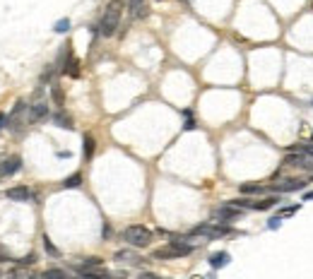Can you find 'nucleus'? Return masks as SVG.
<instances>
[{"mask_svg":"<svg viewBox=\"0 0 313 279\" xmlns=\"http://www.w3.org/2000/svg\"><path fill=\"white\" fill-rule=\"evenodd\" d=\"M80 183H82V176H80V173H73V176H68L63 181V188H80Z\"/></svg>","mask_w":313,"mask_h":279,"instance_id":"nucleus-21","label":"nucleus"},{"mask_svg":"<svg viewBox=\"0 0 313 279\" xmlns=\"http://www.w3.org/2000/svg\"><path fill=\"white\" fill-rule=\"evenodd\" d=\"M301 210V204L296 202V204H289V207H280V212H277V217L280 219H284V217H292V215H296Z\"/></svg>","mask_w":313,"mask_h":279,"instance_id":"nucleus-19","label":"nucleus"},{"mask_svg":"<svg viewBox=\"0 0 313 279\" xmlns=\"http://www.w3.org/2000/svg\"><path fill=\"white\" fill-rule=\"evenodd\" d=\"M0 279H5V274H3V272H0Z\"/></svg>","mask_w":313,"mask_h":279,"instance_id":"nucleus-34","label":"nucleus"},{"mask_svg":"<svg viewBox=\"0 0 313 279\" xmlns=\"http://www.w3.org/2000/svg\"><path fill=\"white\" fill-rule=\"evenodd\" d=\"M193 253V246L191 243H185V241H169L164 248H157L154 253H152V258L154 260H176V258H185V255H191Z\"/></svg>","mask_w":313,"mask_h":279,"instance_id":"nucleus-2","label":"nucleus"},{"mask_svg":"<svg viewBox=\"0 0 313 279\" xmlns=\"http://www.w3.org/2000/svg\"><path fill=\"white\" fill-rule=\"evenodd\" d=\"M8 123H10V116H5V113H3V111H0V130L5 128V125H8Z\"/></svg>","mask_w":313,"mask_h":279,"instance_id":"nucleus-28","label":"nucleus"},{"mask_svg":"<svg viewBox=\"0 0 313 279\" xmlns=\"http://www.w3.org/2000/svg\"><path fill=\"white\" fill-rule=\"evenodd\" d=\"M8 260H10V255H8V250H5V248L0 246V262H8Z\"/></svg>","mask_w":313,"mask_h":279,"instance_id":"nucleus-29","label":"nucleus"},{"mask_svg":"<svg viewBox=\"0 0 313 279\" xmlns=\"http://www.w3.org/2000/svg\"><path fill=\"white\" fill-rule=\"evenodd\" d=\"M5 279H34V274L27 267H22V265H20V267L10 269V272L5 274Z\"/></svg>","mask_w":313,"mask_h":279,"instance_id":"nucleus-17","label":"nucleus"},{"mask_svg":"<svg viewBox=\"0 0 313 279\" xmlns=\"http://www.w3.org/2000/svg\"><path fill=\"white\" fill-rule=\"evenodd\" d=\"M51 97H53L55 106H58V108H60V111H63V106H65V97H63V89H60V87H58V85H53V87H51Z\"/></svg>","mask_w":313,"mask_h":279,"instance_id":"nucleus-18","label":"nucleus"},{"mask_svg":"<svg viewBox=\"0 0 313 279\" xmlns=\"http://www.w3.org/2000/svg\"><path fill=\"white\" fill-rule=\"evenodd\" d=\"M5 197L12 200V202H29V200L34 197V193H32L29 185H12V188L5 190Z\"/></svg>","mask_w":313,"mask_h":279,"instance_id":"nucleus-7","label":"nucleus"},{"mask_svg":"<svg viewBox=\"0 0 313 279\" xmlns=\"http://www.w3.org/2000/svg\"><path fill=\"white\" fill-rule=\"evenodd\" d=\"M20 169H22V159L17 154H12V157L0 161V176H12V173H17Z\"/></svg>","mask_w":313,"mask_h":279,"instance_id":"nucleus-8","label":"nucleus"},{"mask_svg":"<svg viewBox=\"0 0 313 279\" xmlns=\"http://www.w3.org/2000/svg\"><path fill=\"white\" fill-rule=\"evenodd\" d=\"M282 224V219H280V217H272V219H270V224H268V226H270V229H277V226H280Z\"/></svg>","mask_w":313,"mask_h":279,"instance_id":"nucleus-30","label":"nucleus"},{"mask_svg":"<svg viewBox=\"0 0 313 279\" xmlns=\"http://www.w3.org/2000/svg\"><path fill=\"white\" fill-rule=\"evenodd\" d=\"M63 73H65V75H70V77H77V75H80V60L70 55V58L65 60V65H63Z\"/></svg>","mask_w":313,"mask_h":279,"instance_id":"nucleus-15","label":"nucleus"},{"mask_svg":"<svg viewBox=\"0 0 313 279\" xmlns=\"http://www.w3.org/2000/svg\"><path fill=\"white\" fill-rule=\"evenodd\" d=\"M53 67H55V65H46V70L41 73V82H48V80L53 77V73H55Z\"/></svg>","mask_w":313,"mask_h":279,"instance_id":"nucleus-26","label":"nucleus"},{"mask_svg":"<svg viewBox=\"0 0 313 279\" xmlns=\"http://www.w3.org/2000/svg\"><path fill=\"white\" fill-rule=\"evenodd\" d=\"M130 15H133V17H142V15H145L142 0H130Z\"/></svg>","mask_w":313,"mask_h":279,"instance_id":"nucleus-20","label":"nucleus"},{"mask_svg":"<svg viewBox=\"0 0 313 279\" xmlns=\"http://www.w3.org/2000/svg\"><path fill=\"white\" fill-rule=\"evenodd\" d=\"M292 152H301V154H308V157H313V142H306V145H299V147H294Z\"/></svg>","mask_w":313,"mask_h":279,"instance_id":"nucleus-24","label":"nucleus"},{"mask_svg":"<svg viewBox=\"0 0 313 279\" xmlns=\"http://www.w3.org/2000/svg\"><path fill=\"white\" fill-rule=\"evenodd\" d=\"M120 12H123V0H111L106 5V10L99 20V34L101 36H113L120 24Z\"/></svg>","mask_w":313,"mask_h":279,"instance_id":"nucleus-1","label":"nucleus"},{"mask_svg":"<svg viewBox=\"0 0 313 279\" xmlns=\"http://www.w3.org/2000/svg\"><path fill=\"white\" fill-rule=\"evenodd\" d=\"M41 279H70V274L60 267H48L41 272Z\"/></svg>","mask_w":313,"mask_h":279,"instance_id":"nucleus-14","label":"nucleus"},{"mask_svg":"<svg viewBox=\"0 0 313 279\" xmlns=\"http://www.w3.org/2000/svg\"><path fill=\"white\" fill-rule=\"evenodd\" d=\"M43 248H46V253H48V255L58 258V248H55L53 243H51V238H48V236H43Z\"/></svg>","mask_w":313,"mask_h":279,"instance_id":"nucleus-22","label":"nucleus"},{"mask_svg":"<svg viewBox=\"0 0 313 279\" xmlns=\"http://www.w3.org/2000/svg\"><path fill=\"white\" fill-rule=\"evenodd\" d=\"M227 234H231V229L227 224H217V222L195 226L193 231H191V236H205V238H222V236H227Z\"/></svg>","mask_w":313,"mask_h":279,"instance_id":"nucleus-5","label":"nucleus"},{"mask_svg":"<svg viewBox=\"0 0 313 279\" xmlns=\"http://www.w3.org/2000/svg\"><path fill=\"white\" fill-rule=\"evenodd\" d=\"M138 279H159V277H157V274H140Z\"/></svg>","mask_w":313,"mask_h":279,"instance_id":"nucleus-32","label":"nucleus"},{"mask_svg":"<svg viewBox=\"0 0 313 279\" xmlns=\"http://www.w3.org/2000/svg\"><path fill=\"white\" fill-rule=\"evenodd\" d=\"M123 241L133 248H147L152 243V231L142 224H133L123 229Z\"/></svg>","mask_w":313,"mask_h":279,"instance_id":"nucleus-3","label":"nucleus"},{"mask_svg":"<svg viewBox=\"0 0 313 279\" xmlns=\"http://www.w3.org/2000/svg\"><path fill=\"white\" fill-rule=\"evenodd\" d=\"M303 200H313V190H308V193L303 195Z\"/></svg>","mask_w":313,"mask_h":279,"instance_id":"nucleus-33","label":"nucleus"},{"mask_svg":"<svg viewBox=\"0 0 313 279\" xmlns=\"http://www.w3.org/2000/svg\"><path fill=\"white\" fill-rule=\"evenodd\" d=\"M243 195H263L268 188L265 185H260V183H241V188H238Z\"/></svg>","mask_w":313,"mask_h":279,"instance_id":"nucleus-12","label":"nucleus"},{"mask_svg":"<svg viewBox=\"0 0 313 279\" xmlns=\"http://www.w3.org/2000/svg\"><path fill=\"white\" fill-rule=\"evenodd\" d=\"M53 123L58 125V128H65V130H73V128H75V125H73V118H70L65 111H58V113H55V116H53Z\"/></svg>","mask_w":313,"mask_h":279,"instance_id":"nucleus-13","label":"nucleus"},{"mask_svg":"<svg viewBox=\"0 0 313 279\" xmlns=\"http://www.w3.org/2000/svg\"><path fill=\"white\" fill-rule=\"evenodd\" d=\"M308 185V181L303 176H292V178H284L282 183H275V185H268L270 193H294V190H303Z\"/></svg>","mask_w":313,"mask_h":279,"instance_id":"nucleus-4","label":"nucleus"},{"mask_svg":"<svg viewBox=\"0 0 313 279\" xmlns=\"http://www.w3.org/2000/svg\"><path fill=\"white\" fill-rule=\"evenodd\" d=\"M101 236H104V238L111 236V229H108V226H104V229H101Z\"/></svg>","mask_w":313,"mask_h":279,"instance_id":"nucleus-31","label":"nucleus"},{"mask_svg":"<svg viewBox=\"0 0 313 279\" xmlns=\"http://www.w3.org/2000/svg\"><path fill=\"white\" fill-rule=\"evenodd\" d=\"M229 260H231L229 258V253L222 250V253H212V255H210V265H212L215 269H219V267H227Z\"/></svg>","mask_w":313,"mask_h":279,"instance_id":"nucleus-11","label":"nucleus"},{"mask_svg":"<svg viewBox=\"0 0 313 279\" xmlns=\"http://www.w3.org/2000/svg\"><path fill=\"white\" fill-rule=\"evenodd\" d=\"M183 118H185V125H183V130H193V128H195L193 113H191V111H183Z\"/></svg>","mask_w":313,"mask_h":279,"instance_id":"nucleus-25","label":"nucleus"},{"mask_svg":"<svg viewBox=\"0 0 313 279\" xmlns=\"http://www.w3.org/2000/svg\"><path fill=\"white\" fill-rule=\"evenodd\" d=\"M68 29H70V20H68V17H65V20H58V22H55V32H58V34H65Z\"/></svg>","mask_w":313,"mask_h":279,"instance_id":"nucleus-23","label":"nucleus"},{"mask_svg":"<svg viewBox=\"0 0 313 279\" xmlns=\"http://www.w3.org/2000/svg\"><path fill=\"white\" fill-rule=\"evenodd\" d=\"M116 260H118V262H126V265H138V262H140V258H138L133 250H118V253H116Z\"/></svg>","mask_w":313,"mask_h":279,"instance_id":"nucleus-16","label":"nucleus"},{"mask_svg":"<svg viewBox=\"0 0 313 279\" xmlns=\"http://www.w3.org/2000/svg\"><path fill=\"white\" fill-rule=\"evenodd\" d=\"M241 212H243V210H238V207L227 202V204H222V207H215V210H212V222H217V224H229V222L238 219Z\"/></svg>","mask_w":313,"mask_h":279,"instance_id":"nucleus-6","label":"nucleus"},{"mask_svg":"<svg viewBox=\"0 0 313 279\" xmlns=\"http://www.w3.org/2000/svg\"><path fill=\"white\" fill-rule=\"evenodd\" d=\"M94 147H97V142H94V137L87 132L85 137H82V154H85V159L89 161L92 157H94Z\"/></svg>","mask_w":313,"mask_h":279,"instance_id":"nucleus-10","label":"nucleus"},{"mask_svg":"<svg viewBox=\"0 0 313 279\" xmlns=\"http://www.w3.org/2000/svg\"><path fill=\"white\" fill-rule=\"evenodd\" d=\"M34 262H36V255H34V253H29V255H24V258L20 260L22 267H27V265H34Z\"/></svg>","mask_w":313,"mask_h":279,"instance_id":"nucleus-27","label":"nucleus"},{"mask_svg":"<svg viewBox=\"0 0 313 279\" xmlns=\"http://www.w3.org/2000/svg\"><path fill=\"white\" fill-rule=\"evenodd\" d=\"M48 118V106L43 104V101H39V104H34L32 108H29V123H41V120Z\"/></svg>","mask_w":313,"mask_h":279,"instance_id":"nucleus-9","label":"nucleus"}]
</instances>
